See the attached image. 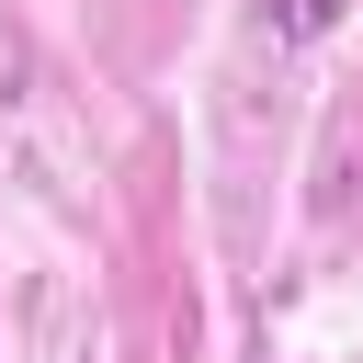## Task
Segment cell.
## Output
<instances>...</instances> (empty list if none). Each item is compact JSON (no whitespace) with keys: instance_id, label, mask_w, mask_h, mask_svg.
I'll list each match as a JSON object with an SVG mask.
<instances>
[{"instance_id":"1","label":"cell","mask_w":363,"mask_h":363,"mask_svg":"<svg viewBox=\"0 0 363 363\" xmlns=\"http://www.w3.org/2000/svg\"><path fill=\"white\" fill-rule=\"evenodd\" d=\"M340 11H352V0H261V23H272V34H329Z\"/></svg>"}]
</instances>
